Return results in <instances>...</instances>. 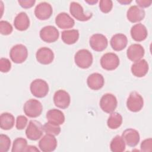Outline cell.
Returning <instances> with one entry per match:
<instances>
[{
	"label": "cell",
	"mask_w": 152,
	"mask_h": 152,
	"mask_svg": "<svg viewBox=\"0 0 152 152\" xmlns=\"http://www.w3.org/2000/svg\"><path fill=\"white\" fill-rule=\"evenodd\" d=\"M93 55L87 49H83L78 50L74 55L75 64L81 68H88L93 63Z\"/></svg>",
	"instance_id": "cell-1"
},
{
	"label": "cell",
	"mask_w": 152,
	"mask_h": 152,
	"mask_svg": "<svg viewBox=\"0 0 152 152\" xmlns=\"http://www.w3.org/2000/svg\"><path fill=\"white\" fill-rule=\"evenodd\" d=\"M43 110V106L40 101L31 99L27 100L24 104L23 111L30 118H37L39 116Z\"/></svg>",
	"instance_id": "cell-2"
},
{
	"label": "cell",
	"mask_w": 152,
	"mask_h": 152,
	"mask_svg": "<svg viewBox=\"0 0 152 152\" xmlns=\"http://www.w3.org/2000/svg\"><path fill=\"white\" fill-rule=\"evenodd\" d=\"M30 90L31 94L38 98L45 97L49 92V86L44 80L37 78L34 80L30 84Z\"/></svg>",
	"instance_id": "cell-3"
},
{
	"label": "cell",
	"mask_w": 152,
	"mask_h": 152,
	"mask_svg": "<svg viewBox=\"0 0 152 152\" xmlns=\"http://www.w3.org/2000/svg\"><path fill=\"white\" fill-rule=\"evenodd\" d=\"M43 131V125L39 121L31 120L26 129V135L29 140L36 141L42 137Z\"/></svg>",
	"instance_id": "cell-4"
},
{
	"label": "cell",
	"mask_w": 152,
	"mask_h": 152,
	"mask_svg": "<svg viewBox=\"0 0 152 152\" xmlns=\"http://www.w3.org/2000/svg\"><path fill=\"white\" fill-rule=\"evenodd\" d=\"M11 59L15 64H21L27 58L28 50L26 46L17 44L11 48L10 51Z\"/></svg>",
	"instance_id": "cell-5"
},
{
	"label": "cell",
	"mask_w": 152,
	"mask_h": 152,
	"mask_svg": "<svg viewBox=\"0 0 152 152\" xmlns=\"http://www.w3.org/2000/svg\"><path fill=\"white\" fill-rule=\"evenodd\" d=\"M100 65L102 67L106 70H114L116 69L119 65V58L115 53H106L101 57Z\"/></svg>",
	"instance_id": "cell-6"
},
{
	"label": "cell",
	"mask_w": 152,
	"mask_h": 152,
	"mask_svg": "<svg viewBox=\"0 0 152 152\" xmlns=\"http://www.w3.org/2000/svg\"><path fill=\"white\" fill-rule=\"evenodd\" d=\"M100 107L102 110L107 113H111L116 109L118 104L116 97L111 93H106L101 97Z\"/></svg>",
	"instance_id": "cell-7"
},
{
	"label": "cell",
	"mask_w": 152,
	"mask_h": 152,
	"mask_svg": "<svg viewBox=\"0 0 152 152\" xmlns=\"http://www.w3.org/2000/svg\"><path fill=\"white\" fill-rule=\"evenodd\" d=\"M144 105L142 97L137 91L131 92L126 101V107L129 110L137 112L141 110Z\"/></svg>",
	"instance_id": "cell-8"
},
{
	"label": "cell",
	"mask_w": 152,
	"mask_h": 152,
	"mask_svg": "<svg viewBox=\"0 0 152 152\" xmlns=\"http://www.w3.org/2000/svg\"><path fill=\"white\" fill-rule=\"evenodd\" d=\"M89 43L93 50L96 52H102L107 47L108 41L104 35L100 33H96L90 37Z\"/></svg>",
	"instance_id": "cell-9"
},
{
	"label": "cell",
	"mask_w": 152,
	"mask_h": 152,
	"mask_svg": "<svg viewBox=\"0 0 152 152\" xmlns=\"http://www.w3.org/2000/svg\"><path fill=\"white\" fill-rule=\"evenodd\" d=\"M69 12L76 20L80 21H88L93 15V14L90 12L84 13L83 7L77 2H72L70 4Z\"/></svg>",
	"instance_id": "cell-10"
},
{
	"label": "cell",
	"mask_w": 152,
	"mask_h": 152,
	"mask_svg": "<svg viewBox=\"0 0 152 152\" xmlns=\"http://www.w3.org/2000/svg\"><path fill=\"white\" fill-rule=\"evenodd\" d=\"M39 34L43 41L47 43H53L58 39L59 33L55 27L46 26L40 30Z\"/></svg>",
	"instance_id": "cell-11"
},
{
	"label": "cell",
	"mask_w": 152,
	"mask_h": 152,
	"mask_svg": "<svg viewBox=\"0 0 152 152\" xmlns=\"http://www.w3.org/2000/svg\"><path fill=\"white\" fill-rule=\"evenodd\" d=\"M55 105L61 109H66L70 104L71 97L68 92L64 90H57L53 97Z\"/></svg>",
	"instance_id": "cell-12"
},
{
	"label": "cell",
	"mask_w": 152,
	"mask_h": 152,
	"mask_svg": "<svg viewBox=\"0 0 152 152\" xmlns=\"http://www.w3.org/2000/svg\"><path fill=\"white\" fill-rule=\"evenodd\" d=\"M57 147V140L54 135L46 134L39 142V147L43 152L54 151Z\"/></svg>",
	"instance_id": "cell-13"
},
{
	"label": "cell",
	"mask_w": 152,
	"mask_h": 152,
	"mask_svg": "<svg viewBox=\"0 0 152 152\" xmlns=\"http://www.w3.org/2000/svg\"><path fill=\"white\" fill-rule=\"evenodd\" d=\"M53 12L51 5L46 2H42L36 5L34 9V15L39 20H46L49 19Z\"/></svg>",
	"instance_id": "cell-14"
},
{
	"label": "cell",
	"mask_w": 152,
	"mask_h": 152,
	"mask_svg": "<svg viewBox=\"0 0 152 152\" xmlns=\"http://www.w3.org/2000/svg\"><path fill=\"white\" fill-rule=\"evenodd\" d=\"M36 58L39 63L43 65H48L53 61L54 53L50 48L42 47L37 50Z\"/></svg>",
	"instance_id": "cell-15"
},
{
	"label": "cell",
	"mask_w": 152,
	"mask_h": 152,
	"mask_svg": "<svg viewBox=\"0 0 152 152\" xmlns=\"http://www.w3.org/2000/svg\"><path fill=\"white\" fill-rule=\"evenodd\" d=\"M122 138L125 144L129 147H135L139 142L140 137L139 132L135 129L128 128L125 129L122 134Z\"/></svg>",
	"instance_id": "cell-16"
},
{
	"label": "cell",
	"mask_w": 152,
	"mask_h": 152,
	"mask_svg": "<svg viewBox=\"0 0 152 152\" xmlns=\"http://www.w3.org/2000/svg\"><path fill=\"white\" fill-rule=\"evenodd\" d=\"M145 50L143 46L138 43H134L130 45L126 50V56L128 58L133 62L138 61L144 56Z\"/></svg>",
	"instance_id": "cell-17"
},
{
	"label": "cell",
	"mask_w": 152,
	"mask_h": 152,
	"mask_svg": "<svg viewBox=\"0 0 152 152\" xmlns=\"http://www.w3.org/2000/svg\"><path fill=\"white\" fill-rule=\"evenodd\" d=\"M145 17V11L143 8L137 6L132 5L127 11V19L131 23H138L144 19Z\"/></svg>",
	"instance_id": "cell-18"
},
{
	"label": "cell",
	"mask_w": 152,
	"mask_h": 152,
	"mask_svg": "<svg viewBox=\"0 0 152 152\" xmlns=\"http://www.w3.org/2000/svg\"><path fill=\"white\" fill-rule=\"evenodd\" d=\"M130 33L132 38L137 42H142L144 40L148 35L146 27L141 23H138L134 25L131 28Z\"/></svg>",
	"instance_id": "cell-19"
},
{
	"label": "cell",
	"mask_w": 152,
	"mask_h": 152,
	"mask_svg": "<svg viewBox=\"0 0 152 152\" xmlns=\"http://www.w3.org/2000/svg\"><path fill=\"white\" fill-rule=\"evenodd\" d=\"M55 23L57 26L62 29L72 28L75 24L74 20L66 12H60L55 18Z\"/></svg>",
	"instance_id": "cell-20"
},
{
	"label": "cell",
	"mask_w": 152,
	"mask_h": 152,
	"mask_svg": "<svg viewBox=\"0 0 152 152\" xmlns=\"http://www.w3.org/2000/svg\"><path fill=\"white\" fill-rule=\"evenodd\" d=\"M149 66L147 62L145 59H140L135 62L131 66V72L137 77H142L145 76L148 71Z\"/></svg>",
	"instance_id": "cell-21"
},
{
	"label": "cell",
	"mask_w": 152,
	"mask_h": 152,
	"mask_svg": "<svg viewBox=\"0 0 152 152\" xmlns=\"http://www.w3.org/2000/svg\"><path fill=\"white\" fill-rule=\"evenodd\" d=\"M104 83L103 76L97 72L90 74L87 79V84L88 87L93 90H98L102 88Z\"/></svg>",
	"instance_id": "cell-22"
},
{
	"label": "cell",
	"mask_w": 152,
	"mask_h": 152,
	"mask_svg": "<svg viewBox=\"0 0 152 152\" xmlns=\"http://www.w3.org/2000/svg\"><path fill=\"white\" fill-rule=\"evenodd\" d=\"M110 43L114 50L121 51L126 48L128 44V39L125 34L117 33L112 37Z\"/></svg>",
	"instance_id": "cell-23"
},
{
	"label": "cell",
	"mask_w": 152,
	"mask_h": 152,
	"mask_svg": "<svg viewBox=\"0 0 152 152\" xmlns=\"http://www.w3.org/2000/svg\"><path fill=\"white\" fill-rule=\"evenodd\" d=\"M14 25L19 31H25L30 26V20L27 14L24 12L18 13L14 18Z\"/></svg>",
	"instance_id": "cell-24"
},
{
	"label": "cell",
	"mask_w": 152,
	"mask_h": 152,
	"mask_svg": "<svg viewBox=\"0 0 152 152\" xmlns=\"http://www.w3.org/2000/svg\"><path fill=\"white\" fill-rule=\"evenodd\" d=\"M46 117L49 122L58 125H62L65 122L64 114L62 111L59 109H50L47 112Z\"/></svg>",
	"instance_id": "cell-25"
},
{
	"label": "cell",
	"mask_w": 152,
	"mask_h": 152,
	"mask_svg": "<svg viewBox=\"0 0 152 152\" xmlns=\"http://www.w3.org/2000/svg\"><path fill=\"white\" fill-rule=\"evenodd\" d=\"M79 38V31L76 29L66 30L62 32L61 39L67 45H72L77 42Z\"/></svg>",
	"instance_id": "cell-26"
},
{
	"label": "cell",
	"mask_w": 152,
	"mask_h": 152,
	"mask_svg": "<svg viewBox=\"0 0 152 152\" xmlns=\"http://www.w3.org/2000/svg\"><path fill=\"white\" fill-rule=\"evenodd\" d=\"M15 119L14 116L8 112L1 113L0 116V126L4 130L11 129L14 125Z\"/></svg>",
	"instance_id": "cell-27"
},
{
	"label": "cell",
	"mask_w": 152,
	"mask_h": 152,
	"mask_svg": "<svg viewBox=\"0 0 152 152\" xmlns=\"http://www.w3.org/2000/svg\"><path fill=\"white\" fill-rule=\"evenodd\" d=\"M122 124V116L118 112H113L110 115L107 121V126L112 129L118 128Z\"/></svg>",
	"instance_id": "cell-28"
},
{
	"label": "cell",
	"mask_w": 152,
	"mask_h": 152,
	"mask_svg": "<svg viewBox=\"0 0 152 152\" xmlns=\"http://www.w3.org/2000/svg\"><path fill=\"white\" fill-rule=\"evenodd\" d=\"M125 142L122 137L115 136L110 144V150L113 152H122L125 150Z\"/></svg>",
	"instance_id": "cell-29"
},
{
	"label": "cell",
	"mask_w": 152,
	"mask_h": 152,
	"mask_svg": "<svg viewBox=\"0 0 152 152\" xmlns=\"http://www.w3.org/2000/svg\"><path fill=\"white\" fill-rule=\"evenodd\" d=\"M27 147V140L21 137L15 138L12 144V152H23L26 151Z\"/></svg>",
	"instance_id": "cell-30"
},
{
	"label": "cell",
	"mask_w": 152,
	"mask_h": 152,
	"mask_svg": "<svg viewBox=\"0 0 152 152\" xmlns=\"http://www.w3.org/2000/svg\"><path fill=\"white\" fill-rule=\"evenodd\" d=\"M43 127L44 132L48 134L56 136L59 135L61 132V127L59 126V125L49 121L48 122H46L43 125Z\"/></svg>",
	"instance_id": "cell-31"
},
{
	"label": "cell",
	"mask_w": 152,
	"mask_h": 152,
	"mask_svg": "<svg viewBox=\"0 0 152 152\" xmlns=\"http://www.w3.org/2000/svg\"><path fill=\"white\" fill-rule=\"evenodd\" d=\"M11 146V140L5 134L0 135V151L7 152Z\"/></svg>",
	"instance_id": "cell-32"
},
{
	"label": "cell",
	"mask_w": 152,
	"mask_h": 152,
	"mask_svg": "<svg viewBox=\"0 0 152 152\" xmlns=\"http://www.w3.org/2000/svg\"><path fill=\"white\" fill-rule=\"evenodd\" d=\"M13 30L12 25L8 21L1 20L0 21V33L2 35L10 34Z\"/></svg>",
	"instance_id": "cell-33"
},
{
	"label": "cell",
	"mask_w": 152,
	"mask_h": 152,
	"mask_svg": "<svg viewBox=\"0 0 152 152\" xmlns=\"http://www.w3.org/2000/svg\"><path fill=\"white\" fill-rule=\"evenodd\" d=\"M113 7V2L111 0H101L99 2V8L103 13L109 12Z\"/></svg>",
	"instance_id": "cell-34"
},
{
	"label": "cell",
	"mask_w": 152,
	"mask_h": 152,
	"mask_svg": "<svg viewBox=\"0 0 152 152\" xmlns=\"http://www.w3.org/2000/svg\"><path fill=\"white\" fill-rule=\"evenodd\" d=\"M11 68V63L10 61L5 58H2L0 59V71L2 72H8Z\"/></svg>",
	"instance_id": "cell-35"
},
{
	"label": "cell",
	"mask_w": 152,
	"mask_h": 152,
	"mask_svg": "<svg viewBox=\"0 0 152 152\" xmlns=\"http://www.w3.org/2000/svg\"><path fill=\"white\" fill-rule=\"evenodd\" d=\"M28 119L24 115H19L16 119V128L18 130H22L26 126Z\"/></svg>",
	"instance_id": "cell-36"
},
{
	"label": "cell",
	"mask_w": 152,
	"mask_h": 152,
	"mask_svg": "<svg viewBox=\"0 0 152 152\" xmlns=\"http://www.w3.org/2000/svg\"><path fill=\"white\" fill-rule=\"evenodd\" d=\"M141 151H151L152 150V139L151 138L145 139L142 141L140 145Z\"/></svg>",
	"instance_id": "cell-37"
},
{
	"label": "cell",
	"mask_w": 152,
	"mask_h": 152,
	"mask_svg": "<svg viewBox=\"0 0 152 152\" xmlns=\"http://www.w3.org/2000/svg\"><path fill=\"white\" fill-rule=\"evenodd\" d=\"M20 6L24 8H30L32 7L35 2V0H20L18 1Z\"/></svg>",
	"instance_id": "cell-38"
},
{
	"label": "cell",
	"mask_w": 152,
	"mask_h": 152,
	"mask_svg": "<svg viewBox=\"0 0 152 152\" xmlns=\"http://www.w3.org/2000/svg\"><path fill=\"white\" fill-rule=\"evenodd\" d=\"M136 3L138 5V7L141 8H147L151 5L152 1L147 0H136Z\"/></svg>",
	"instance_id": "cell-39"
},
{
	"label": "cell",
	"mask_w": 152,
	"mask_h": 152,
	"mask_svg": "<svg viewBox=\"0 0 152 152\" xmlns=\"http://www.w3.org/2000/svg\"><path fill=\"white\" fill-rule=\"evenodd\" d=\"M38 151L39 152V150L34 145H27L26 149V151Z\"/></svg>",
	"instance_id": "cell-40"
},
{
	"label": "cell",
	"mask_w": 152,
	"mask_h": 152,
	"mask_svg": "<svg viewBox=\"0 0 152 152\" xmlns=\"http://www.w3.org/2000/svg\"><path fill=\"white\" fill-rule=\"evenodd\" d=\"M118 2H119V3L121 4L125 5V4H130V3L132 2V1H128V0H118Z\"/></svg>",
	"instance_id": "cell-41"
},
{
	"label": "cell",
	"mask_w": 152,
	"mask_h": 152,
	"mask_svg": "<svg viewBox=\"0 0 152 152\" xmlns=\"http://www.w3.org/2000/svg\"><path fill=\"white\" fill-rule=\"evenodd\" d=\"M86 2H87L88 4L91 5V4H94L97 2V1H85Z\"/></svg>",
	"instance_id": "cell-42"
}]
</instances>
